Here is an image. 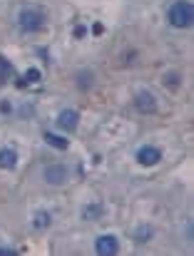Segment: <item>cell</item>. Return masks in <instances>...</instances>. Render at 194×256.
Instances as JSON below:
<instances>
[{"label":"cell","instance_id":"6da1fadb","mask_svg":"<svg viewBox=\"0 0 194 256\" xmlns=\"http://www.w3.org/2000/svg\"><path fill=\"white\" fill-rule=\"evenodd\" d=\"M170 22L174 28H192L194 22V8L190 0H177L170 8Z\"/></svg>","mask_w":194,"mask_h":256},{"label":"cell","instance_id":"7a4b0ae2","mask_svg":"<svg viewBox=\"0 0 194 256\" xmlns=\"http://www.w3.org/2000/svg\"><path fill=\"white\" fill-rule=\"evenodd\" d=\"M18 22H20V30L22 32H40L45 28V12L42 10H35V8L22 10L20 18H18Z\"/></svg>","mask_w":194,"mask_h":256},{"label":"cell","instance_id":"3957f363","mask_svg":"<svg viewBox=\"0 0 194 256\" xmlns=\"http://www.w3.org/2000/svg\"><path fill=\"white\" fill-rule=\"evenodd\" d=\"M95 252L100 256H114L120 252V239L114 234H102L95 242Z\"/></svg>","mask_w":194,"mask_h":256},{"label":"cell","instance_id":"277c9868","mask_svg":"<svg viewBox=\"0 0 194 256\" xmlns=\"http://www.w3.org/2000/svg\"><path fill=\"white\" fill-rule=\"evenodd\" d=\"M137 162H140L142 167H154V164L162 162V152H160L157 147L147 144V147H142V150L137 152Z\"/></svg>","mask_w":194,"mask_h":256},{"label":"cell","instance_id":"5b68a950","mask_svg":"<svg viewBox=\"0 0 194 256\" xmlns=\"http://www.w3.org/2000/svg\"><path fill=\"white\" fill-rule=\"evenodd\" d=\"M68 176H70V172H68V167H62V164H50V167L45 170V182L52 184V186L65 184Z\"/></svg>","mask_w":194,"mask_h":256},{"label":"cell","instance_id":"8992f818","mask_svg":"<svg viewBox=\"0 0 194 256\" xmlns=\"http://www.w3.org/2000/svg\"><path fill=\"white\" fill-rule=\"evenodd\" d=\"M78 122H80V114L75 110H62L58 114V127L65 130V132H75L78 130Z\"/></svg>","mask_w":194,"mask_h":256},{"label":"cell","instance_id":"52a82bcc","mask_svg":"<svg viewBox=\"0 0 194 256\" xmlns=\"http://www.w3.org/2000/svg\"><path fill=\"white\" fill-rule=\"evenodd\" d=\"M137 110L140 112H157V102H154V97L147 92V90H142L140 94H137Z\"/></svg>","mask_w":194,"mask_h":256},{"label":"cell","instance_id":"ba28073f","mask_svg":"<svg viewBox=\"0 0 194 256\" xmlns=\"http://www.w3.org/2000/svg\"><path fill=\"white\" fill-rule=\"evenodd\" d=\"M15 164H18V154H15V150H0V170H15Z\"/></svg>","mask_w":194,"mask_h":256},{"label":"cell","instance_id":"9c48e42d","mask_svg":"<svg viewBox=\"0 0 194 256\" xmlns=\"http://www.w3.org/2000/svg\"><path fill=\"white\" fill-rule=\"evenodd\" d=\"M45 142H48L52 150H68V147H70V142H68L65 137H60V134H52V132H45Z\"/></svg>","mask_w":194,"mask_h":256},{"label":"cell","instance_id":"30bf717a","mask_svg":"<svg viewBox=\"0 0 194 256\" xmlns=\"http://www.w3.org/2000/svg\"><path fill=\"white\" fill-rule=\"evenodd\" d=\"M50 222H52L50 212H38V214L32 216V226H35V229H48Z\"/></svg>","mask_w":194,"mask_h":256},{"label":"cell","instance_id":"8fae6325","mask_svg":"<svg viewBox=\"0 0 194 256\" xmlns=\"http://www.w3.org/2000/svg\"><path fill=\"white\" fill-rule=\"evenodd\" d=\"M12 75V65H10V60L8 58H2L0 55V82H8V78Z\"/></svg>","mask_w":194,"mask_h":256},{"label":"cell","instance_id":"7c38bea8","mask_svg":"<svg viewBox=\"0 0 194 256\" xmlns=\"http://www.w3.org/2000/svg\"><path fill=\"white\" fill-rule=\"evenodd\" d=\"M150 236H152V229H150L147 224H144V226H140V229L134 232V242H137V244H147V242H150Z\"/></svg>","mask_w":194,"mask_h":256},{"label":"cell","instance_id":"4fadbf2b","mask_svg":"<svg viewBox=\"0 0 194 256\" xmlns=\"http://www.w3.org/2000/svg\"><path fill=\"white\" fill-rule=\"evenodd\" d=\"M102 214H104V206H102V204H90V206L82 212L85 219H95V216H102Z\"/></svg>","mask_w":194,"mask_h":256},{"label":"cell","instance_id":"5bb4252c","mask_svg":"<svg viewBox=\"0 0 194 256\" xmlns=\"http://www.w3.org/2000/svg\"><path fill=\"white\" fill-rule=\"evenodd\" d=\"M40 80H42V75H40V70H35V68H30V70L25 72V78H22L25 85H32V82H40Z\"/></svg>","mask_w":194,"mask_h":256},{"label":"cell","instance_id":"9a60e30c","mask_svg":"<svg viewBox=\"0 0 194 256\" xmlns=\"http://www.w3.org/2000/svg\"><path fill=\"white\" fill-rule=\"evenodd\" d=\"M0 256H18L15 249H8V246H0Z\"/></svg>","mask_w":194,"mask_h":256},{"label":"cell","instance_id":"2e32d148","mask_svg":"<svg viewBox=\"0 0 194 256\" xmlns=\"http://www.w3.org/2000/svg\"><path fill=\"white\" fill-rule=\"evenodd\" d=\"M10 110H12L10 102H0V112H2V114H10Z\"/></svg>","mask_w":194,"mask_h":256},{"label":"cell","instance_id":"e0dca14e","mask_svg":"<svg viewBox=\"0 0 194 256\" xmlns=\"http://www.w3.org/2000/svg\"><path fill=\"white\" fill-rule=\"evenodd\" d=\"M92 32H95V35H102V32H104V28H102V25H100V22H97L95 28H92Z\"/></svg>","mask_w":194,"mask_h":256},{"label":"cell","instance_id":"ac0fdd59","mask_svg":"<svg viewBox=\"0 0 194 256\" xmlns=\"http://www.w3.org/2000/svg\"><path fill=\"white\" fill-rule=\"evenodd\" d=\"M85 35V28H75V38H82Z\"/></svg>","mask_w":194,"mask_h":256}]
</instances>
